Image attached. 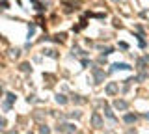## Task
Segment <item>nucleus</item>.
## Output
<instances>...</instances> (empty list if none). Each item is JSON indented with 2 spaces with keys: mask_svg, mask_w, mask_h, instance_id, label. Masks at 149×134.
<instances>
[{
  "mask_svg": "<svg viewBox=\"0 0 149 134\" xmlns=\"http://www.w3.org/2000/svg\"><path fill=\"white\" fill-rule=\"evenodd\" d=\"M13 101H15V95H13V93H8V103H6V108H9V104H11Z\"/></svg>",
  "mask_w": 149,
  "mask_h": 134,
  "instance_id": "39448f33",
  "label": "nucleus"
},
{
  "mask_svg": "<svg viewBox=\"0 0 149 134\" xmlns=\"http://www.w3.org/2000/svg\"><path fill=\"white\" fill-rule=\"evenodd\" d=\"M134 119H136V117H134V115H125V121H127V123H132Z\"/></svg>",
  "mask_w": 149,
  "mask_h": 134,
  "instance_id": "0eeeda50",
  "label": "nucleus"
},
{
  "mask_svg": "<svg viewBox=\"0 0 149 134\" xmlns=\"http://www.w3.org/2000/svg\"><path fill=\"white\" fill-rule=\"evenodd\" d=\"M41 134H50V128H47V127H41Z\"/></svg>",
  "mask_w": 149,
  "mask_h": 134,
  "instance_id": "9d476101",
  "label": "nucleus"
},
{
  "mask_svg": "<svg viewBox=\"0 0 149 134\" xmlns=\"http://www.w3.org/2000/svg\"><path fill=\"white\" fill-rule=\"evenodd\" d=\"M114 69H130V67L127 65V63H116V65H114Z\"/></svg>",
  "mask_w": 149,
  "mask_h": 134,
  "instance_id": "423d86ee",
  "label": "nucleus"
},
{
  "mask_svg": "<svg viewBox=\"0 0 149 134\" xmlns=\"http://www.w3.org/2000/svg\"><path fill=\"white\" fill-rule=\"evenodd\" d=\"M106 93H108V95H114V93H118V84L110 82V84L106 86Z\"/></svg>",
  "mask_w": 149,
  "mask_h": 134,
  "instance_id": "f03ea898",
  "label": "nucleus"
},
{
  "mask_svg": "<svg viewBox=\"0 0 149 134\" xmlns=\"http://www.w3.org/2000/svg\"><path fill=\"white\" fill-rule=\"evenodd\" d=\"M91 125H93L95 128H101L102 119H101V115H99V114H93V115H91Z\"/></svg>",
  "mask_w": 149,
  "mask_h": 134,
  "instance_id": "f257e3e1",
  "label": "nucleus"
},
{
  "mask_svg": "<svg viewBox=\"0 0 149 134\" xmlns=\"http://www.w3.org/2000/svg\"><path fill=\"white\" fill-rule=\"evenodd\" d=\"M93 75H95V78H97V82H101V80H102V76H104V75H102V73L99 71V69H95V71H93Z\"/></svg>",
  "mask_w": 149,
  "mask_h": 134,
  "instance_id": "20e7f679",
  "label": "nucleus"
},
{
  "mask_svg": "<svg viewBox=\"0 0 149 134\" xmlns=\"http://www.w3.org/2000/svg\"><path fill=\"white\" fill-rule=\"evenodd\" d=\"M114 106H116V108H118V110H127L129 108V104H127V101H116V103H114Z\"/></svg>",
  "mask_w": 149,
  "mask_h": 134,
  "instance_id": "7ed1b4c3",
  "label": "nucleus"
},
{
  "mask_svg": "<svg viewBox=\"0 0 149 134\" xmlns=\"http://www.w3.org/2000/svg\"><path fill=\"white\" fill-rule=\"evenodd\" d=\"M56 101H58L60 104H63V103H65V97H63V95H58V97H56Z\"/></svg>",
  "mask_w": 149,
  "mask_h": 134,
  "instance_id": "6e6552de",
  "label": "nucleus"
},
{
  "mask_svg": "<svg viewBox=\"0 0 149 134\" xmlns=\"http://www.w3.org/2000/svg\"><path fill=\"white\" fill-rule=\"evenodd\" d=\"M104 112H106V115H108V117H110V119H114V114H112V112H110V108H104Z\"/></svg>",
  "mask_w": 149,
  "mask_h": 134,
  "instance_id": "1a4fd4ad",
  "label": "nucleus"
}]
</instances>
